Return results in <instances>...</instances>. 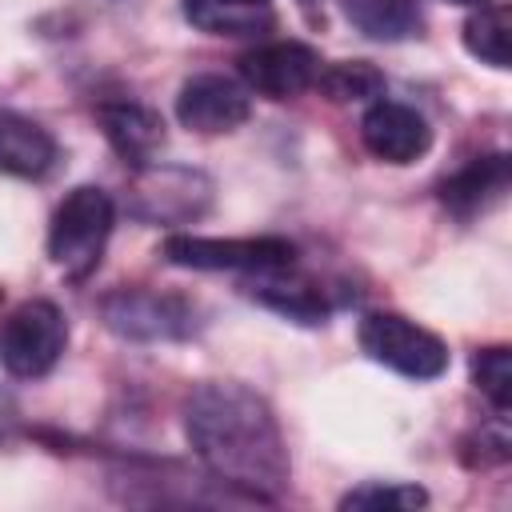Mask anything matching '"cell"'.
<instances>
[{"instance_id": "cell-1", "label": "cell", "mask_w": 512, "mask_h": 512, "mask_svg": "<svg viewBox=\"0 0 512 512\" xmlns=\"http://www.w3.org/2000/svg\"><path fill=\"white\" fill-rule=\"evenodd\" d=\"M184 436L200 464L252 500H276L292 464L264 396L236 380H208L184 400Z\"/></svg>"}, {"instance_id": "cell-2", "label": "cell", "mask_w": 512, "mask_h": 512, "mask_svg": "<svg viewBox=\"0 0 512 512\" xmlns=\"http://www.w3.org/2000/svg\"><path fill=\"white\" fill-rule=\"evenodd\" d=\"M112 224H116V208H112V196L104 188H96V184L72 188L52 212V228H48L52 264L68 280H84L100 264L104 244L112 236Z\"/></svg>"}, {"instance_id": "cell-3", "label": "cell", "mask_w": 512, "mask_h": 512, "mask_svg": "<svg viewBox=\"0 0 512 512\" xmlns=\"http://www.w3.org/2000/svg\"><path fill=\"white\" fill-rule=\"evenodd\" d=\"M360 348L408 380H436L448 368V344L400 312H368L360 320Z\"/></svg>"}, {"instance_id": "cell-4", "label": "cell", "mask_w": 512, "mask_h": 512, "mask_svg": "<svg viewBox=\"0 0 512 512\" xmlns=\"http://www.w3.org/2000/svg\"><path fill=\"white\" fill-rule=\"evenodd\" d=\"M64 344H68L64 312L48 300H24L0 324V364L20 380H36L52 372L56 360L64 356Z\"/></svg>"}, {"instance_id": "cell-5", "label": "cell", "mask_w": 512, "mask_h": 512, "mask_svg": "<svg viewBox=\"0 0 512 512\" xmlns=\"http://www.w3.org/2000/svg\"><path fill=\"white\" fill-rule=\"evenodd\" d=\"M164 260L176 268L200 272H272L292 268L296 248L280 236H244V240H216V236H168Z\"/></svg>"}, {"instance_id": "cell-6", "label": "cell", "mask_w": 512, "mask_h": 512, "mask_svg": "<svg viewBox=\"0 0 512 512\" xmlns=\"http://www.w3.org/2000/svg\"><path fill=\"white\" fill-rule=\"evenodd\" d=\"M240 76L256 96L292 100L320 76V56L300 40H272L240 56Z\"/></svg>"}, {"instance_id": "cell-7", "label": "cell", "mask_w": 512, "mask_h": 512, "mask_svg": "<svg viewBox=\"0 0 512 512\" xmlns=\"http://www.w3.org/2000/svg\"><path fill=\"white\" fill-rule=\"evenodd\" d=\"M248 112H252L248 88H240L236 80L216 76V72H200V76L184 80V88L176 96L180 124L192 132H204V136L240 128L248 120Z\"/></svg>"}, {"instance_id": "cell-8", "label": "cell", "mask_w": 512, "mask_h": 512, "mask_svg": "<svg viewBox=\"0 0 512 512\" xmlns=\"http://www.w3.org/2000/svg\"><path fill=\"white\" fill-rule=\"evenodd\" d=\"M104 320L112 332L132 336V340H176L192 332V312L176 296H156V292H112L100 304Z\"/></svg>"}, {"instance_id": "cell-9", "label": "cell", "mask_w": 512, "mask_h": 512, "mask_svg": "<svg viewBox=\"0 0 512 512\" xmlns=\"http://www.w3.org/2000/svg\"><path fill=\"white\" fill-rule=\"evenodd\" d=\"M360 140L384 164H412L432 148V128L416 108L380 96L360 120Z\"/></svg>"}, {"instance_id": "cell-10", "label": "cell", "mask_w": 512, "mask_h": 512, "mask_svg": "<svg viewBox=\"0 0 512 512\" xmlns=\"http://www.w3.org/2000/svg\"><path fill=\"white\" fill-rule=\"evenodd\" d=\"M96 124L108 136V144L124 156V164H136V168H144L164 144V120L152 108L136 104V100L100 104L96 108Z\"/></svg>"}, {"instance_id": "cell-11", "label": "cell", "mask_w": 512, "mask_h": 512, "mask_svg": "<svg viewBox=\"0 0 512 512\" xmlns=\"http://www.w3.org/2000/svg\"><path fill=\"white\" fill-rule=\"evenodd\" d=\"M508 180H512V164L504 152H492V156H476L468 160L460 172H452L444 184H440V200L448 212H456L460 220L484 212L492 200H500L508 192Z\"/></svg>"}, {"instance_id": "cell-12", "label": "cell", "mask_w": 512, "mask_h": 512, "mask_svg": "<svg viewBox=\"0 0 512 512\" xmlns=\"http://www.w3.org/2000/svg\"><path fill=\"white\" fill-rule=\"evenodd\" d=\"M56 164V140L28 116L0 112V172L36 180Z\"/></svg>"}, {"instance_id": "cell-13", "label": "cell", "mask_w": 512, "mask_h": 512, "mask_svg": "<svg viewBox=\"0 0 512 512\" xmlns=\"http://www.w3.org/2000/svg\"><path fill=\"white\" fill-rule=\"evenodd\" d=\"M184 16L208 36H256L272 28V0H184Z\"/></svg>"}, {"instance_id": "cell-14", "label": "cell", "mask_w": 512, "mask_h": 512, "mask_svg": "<svg viewBox=\"0 0 512 512\" xmlns=\"http://www.w3.org/2000/svg\"><path fill=\"white\" fill-rule=\"evenodd\" d=\"M292 268H272V272H256V284H252V296L276 312H284L288 320H300V324H320L328 316V304H324V292H316V284L308 280H296L288 276Z\"/></svg>"}, {"instance_id": "cell-15", "label": "cell", "mask_w": 512, "mask_h": 512, "mask_svg": "<svg viewBox=\"0 0 512 512\" xmlns=\"http://www.w3.org/2000/svg\"><path fill=\"white\" fill-rule=\"evenodd\" d=\"M344 16L372 40H404L420 32V0H344Z\"/></svg>"}, {"instance_id": "cell-16", "label": "cell", "mask_w": 512, "mask_h": 512, "mask_svg": "<svg viewBox=\"0 0 512 512\" xmlns=\"http://www.w3.org/2000/svg\"><path fill=\"white\" fill-rule=\"evenodd\" d=\"M464 48L492 68H508L512 60V12L508 4H480L464 20Z\"/></svg>"}, {"instance_id": "cell-17", "label": "cell", "mask_w": 512, "mask_h": 512, "mask_svg": "<svg viewBox=\"0 0 512 512\" xmlns=\"http://www.w3.org/2000/svg\"><path fill=\"white\" fill-rule=\"evenodd\" d=\"M312 88H320L336 104L376 100V96H384V72L376 64H368V60H340V64L320 68V76H316Z\"/></svg>"}, {"instance_id": "cell-18", "label": "cell", "mask_w": 512, "mask_h": 512, "mask_svg": "<svg viewBox=\"0 0 512 512\" xmlns=\"http://www.w3.org/2000/svg\"><path fill=\"white\" fill-rule=\"evenodd\" d=\"M472 380L484 392V400L504 416L512 408V352L504 344L480 348L472 356Z\"/></svg>"}, {"instance_id": "cell-19", "label": "cell", "mask_w": 512, "mask_h": 512, "mask_svg": "<svg viewBox=\"0 0 512 512\" xmlns=\"http://www.w3.org/2000/svg\"><path fill=\"white\" fill-rule=\"evenodd\" d=\"M420 504H428V492L416 484H360L340 500V508H368V512H380V508L408 512Z\"/></svg>"}, {"instance_id": "cell-20", "label": "cell", "mask_w": 512, "mask_h": 512, "mask_svg": "<svg viewBox=\"0 0 512 512\" xmlns=\"http://www.w3.org/2000/svg\"><path fill=\"white\" fill-rule=\"evenodd\" d=\"M448 4H468V8H480V4H488V0H448Z\"/></svg>"}]
</instances>
